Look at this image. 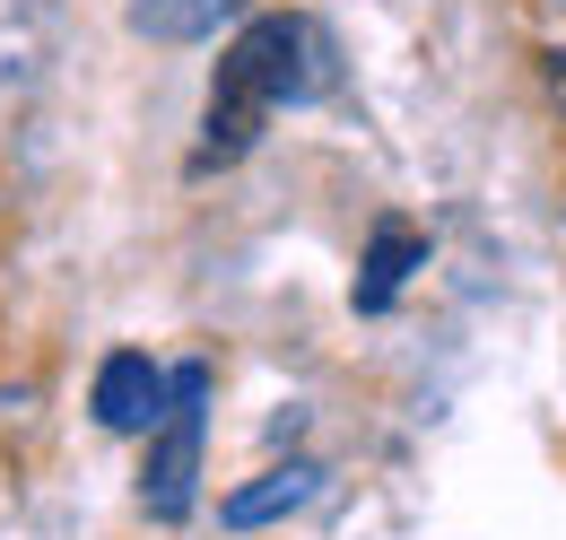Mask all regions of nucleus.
I'll list each match as a JSON object with an SVG mask.
<instances>
[{"mask_svg":"<svg viewBox=\"0 0 566 540\" xmlns=\"http://www.w3.org/2000/svg\"><path fill=\"white\" fill-rule=\"evenodd\" d=\"M235 18V0H132V35L148 44H201Z\"/></svg>","mask_w":566,"mask_h":540,"instance_id":"nucleus-5","label":"nucleus"},{"mask_svg":"<svg viewBox=\"0 0 566 540\" xmlns=\"http://www.w3.org/2000/svg\"><path fill=\"white\" fill-rule=\"evenodd\" d=\"M323 479H332V471H323L314 454H287V463H271L262 479H244V488L218 506V523H227V532H262V523H287V515H305V506L323 497Z\"/></svg>","mask_w":566,"mask_h":540,"instance_id":"nucleus-4","label":"nucleus"},{"mask_svg":"<svg viewBox=\"0 0 566 540\" xmlns=\"http://www.w3.org/2000/svg\"><path fill=\"white\" fill-rule=\"evenodd\" d=\"M410 262H427V245L410 236V227H384V236H375V253H366V279H357V305H366V314H384V305H392V288L410 279Z\"/></svg>","mask_w":566,"mask_h":540,"instance_id":"nucleus-6","label":"nucleus"},{"mask_svg":"<svg viewBox=\"0 0 566 540\" xmlns=\"http://www.w3.org/2000/svg\"><path fill=\"white\" fill-rule=\"evenodd\" d=\"M96 427H114V436H157V418L175 409V375L148 357V349H114L105 366H96Z\"/></svg>","mask_w":566,"mask_h":540,"instance_id":"nucleus-3","label":"nucleus"},{"mask_svg":"<svg viewBox=\"0 0 566 540\" xmlns=\"http://www.w3.org/2000/svg\"><path fill=\"white\" fill-rule=\"evenodd\" d=\"M332 87V44H323V27L314 18H253L235 44H227V62H218V87H210V123H201V175L210 166H235L262 123L280 114V105H305V96H323Z\"/></svg>","mask_w":566,"mask_h":540,"instance_id":"nucleus-1","label":"nucleus"},{"mask_svg":"<svg viewBox=\"0 0 566 540\" xmlns=\"http://www.w3.org/2000/svg\"><path fill=\"white\" fill-rule=\"evenodd\" d=\"M201 402H210V366H175V409L157 418L140 463V506L148 523H184L201 497Z\"/></svg>","mask_w":566,"mask_h":540,"instance_id":"nucleus-2","label":"nucleus"}]
</instances>
